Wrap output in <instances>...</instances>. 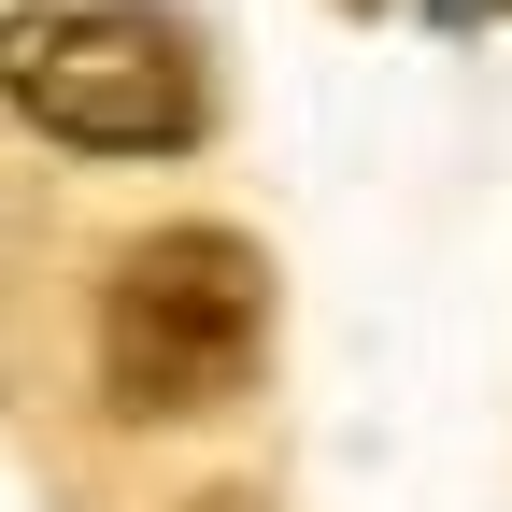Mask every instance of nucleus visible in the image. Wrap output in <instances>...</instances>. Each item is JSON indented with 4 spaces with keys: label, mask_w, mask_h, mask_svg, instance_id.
Returning a JSON list of instances; mask_svg holds the SVG:
<instances>
[{
    "label": "nucleus",
    "mask_w": 512,
    "mask_h": 512,
    "mask_svg": "<svg viewBox=\"0 0 512 512\" xmlns=\"http://www.w3.org/2000/svg\"><path fill=\"white\" fill-rule=\"evenodd\" d=\"M427 15H441V29H484V15H512V0H427Z\"/></svg>",
    "instance_id": "obj_4"
},
{
    "label": "nucleus",
    "mask_w": 512,
    "mask_h": 512,
    "mask_svg": "<svg viewBox=\"0 0 512 512\" xmlns=\"http://www.w3.org/2000/svg\"><path fill=\"white\" fill-rule=\"evenodd\" d=\"M0 86H15L29 128L86 157H185L214 128V72L200 29L157 15V0H43V15L0 29Z\"/></svg>",
    "instance_id": "obj_2"
},
{
    "label": "nucleus",
    "mask_w": 512,
    "mask_h": 512,
    "mask_svg": "<svg viewBox=\"0 0 512 512\" xmlns=\"http://www.w3.org/2000/svg\"><path fill=\"white\" fill-rule=\"evenodd\" d=\"M271 370V256L242 228H157L114 256L100 285V399L128 427H185L228 413Z\"/></svg>",
    "instance_id": "obj_1"
},
{
    "label": "nucleus",
    "mask_w": 512,
    "mask_h": 512,
    "mask_svg": "<svg viewBox=\"0 0 512 512\" xmlns=\"http://www.w3.org/2000/svg\"><path fill=\"white\" fill-rule=\"evenodd\" d=\"M185 512H271V498H256V484H200V498H185Z\"/></svg>",
    "instance_id": "obj_3"
}]
</instances>
